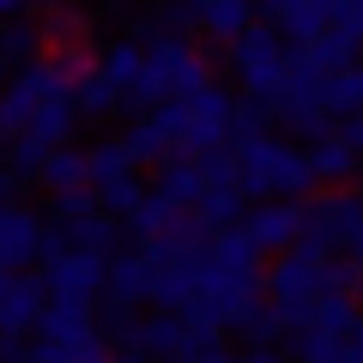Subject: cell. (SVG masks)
I'll use <instances>...</instances> for the list:
<instances>
[{
  "mask_svg": "<svg viewBox=\"0 0 363 363\" xmlns=\"http://www.w3.org/2000/svg\"><path fill=\"white\" fill-rule=\"evenodd\" d=\"M236 194L248 200V206H267V200H291L297 206L309 188H321L309 169V152H297V145H285L279 133H267V140L255 145H236Z\"/></svg>",
  "mask_w": 363,
  "mask_h": 363,
  "instance_id": "6da1fadb",
  "label": "cell"
},
{
  "mask_svg": "<svg viewBox=\"0 0 363 363\" xmlns=\"http://www.w3.org/2000/svg\"><path fill=\"white\" fill-rule=\"evenodd\" d=\"M224 55H230V73H236V85L248 91V104H267V109L285 104L291 73H297V43H285L272 25H255L236 49H224Z\"/></svg>",
  "mask_w": 363,
  "mask_h": 363,
  "instance_id": "7a4b0ae2",
  "label": "cell"
},
{
  "mask_svg": "<svg viewBox=\"0 0 363 363\" xmlns=\"http://www.w3.org/2000/svg\"><path fill=\"white\" fill-rule=\"evenodd\" d=\"M157 116L169 121V140H176V157H212V152H230V116H236V97L212 79L200 97L188 104H164Z\"/></svg>",
  "mask_w": 363,
  "mask_h": 363,
  "instance_id": "3957f363",
  "label": "cell"
},
{
  "mask_svg": "<svg viewBox=\"0 0 363 363\" xmlns=\"http://www.w3.org/2000/svg\"><path fill=\"white\" fill-rule=\"evenodd\" d=\"M321 272H327L321 260H303V255H279V260L267 267V303H272L279 315H285L291 327H297V321H309V309H315V303L327 297Z\"/></svg>",
  "mask_w": 363,
  "mask_h": 363,
  "instance_id": "277c9868",
  "label": "cell"
},
{
  "mask_svg": "<svg viewBox=\"0 0 363 363\" xmlns=\"http://www.w3.org/2000/svg\"><path fill=\"white\" fill-rule=\"evenodd\" d=\"M104 291H109V260L97 255H61L43 267V297L61 309H97Z\"/></svg>",
  "mask_w": 363,
  "mask_h": 363,
  "instance_id": "5b68a950",
  "label": "cell"
},
{
  "mask_svg": "<svg viewBox=\"0 0 363 363\" xmlns=\"http://www.w3.org/2000/svg\"><path fill=\"white\" fill-rule=\"evenodd\" d=\"M255 18L272 25L285 43H297V49H309L327 30H339V6H327V0H267V6H255Z\"/></svg>",
  "mask_w": 363,
  "mask_h": 363,
  "instance_id": "8992f818",
  "label": "cell"
},
{
  "mask_svg": "<svg viewBox=\"0 0 363 363\" xmlns=\"http://www.w3.org/2000/svg\"><path fill=\"white\" fill-rule=\"evenodd\" d=\"M140 255L152 260V267H182V272H200L212 255V230L200 224V212H182L176 224H169L164 236H152V242H140Z\"/></svg>",
  "mask_w": 363,
  "mask_h": 363,
  "instance_id": "52a82bcc",
  "label": "cell"
},
{
  "mask_svg": "<svg viewBox=\"0 0 363 363\" xmlns=\"http://www.w3.org/2000/svg\"><path fill=\"white\" fill-rule=\"evenodd\" d=\"M303 230H315L327 248H345V255H351V242L363 236V194H357V188H327V194L309 206Z\"/></svg>",
  "mask_w": 363,
  "mask_h": 363,
  "instance_id": "ba28073f",
  "label": "cell"
},
{
  "mask_svg": "<svg viewBox=\"0 0 363 363\" xmlns=\"http://www.w3.org/2000/svg\"><path fill=\"white\" fill-rule=\"evenodd\" d=\"M303 218H309V206H291V200H267V206H248L242 218V236L260 248V255H291L303 236Z\"/></svg>",
  "mask_w": 363,
  "mask_h": 363,
  "instance_id": "9c48e42d",
  "label": "cell"
},
{
  "mask_svg": "<svg viewBox=\"0 0 363 363\" xmlns=\"http://www.w3.org/2000/svg\"><path fill=\"white\" fill-rule=\"evenodd\" d=\"M43 236L49 218L30 206H0V272H25L30 260H43Z\"/></svg>",
  "mask_w": 363,
  "mask_h": 363,
  "instance_id": "30bf717a",
  "label": "cell"
},
{
  "mask_svg": "<svg viewBox=\"0 0 363 363\" xmlns=\"http://www.w3.org/2000/svg\"><path fill=\"white\" fill-rule=\"evenodd\" d=\"M43 309H49V297H43V279H30V272H13V279L0 285V333H6V339L37 333Z\"/></svg>",
  "mask_w": 363,
  "mask_h": 363,
  "instance_id": "8fae6325",
  "label": "cell"
},
{
  "mask_svg": "<svg viewBox=\"0 0 363 363\" xmlns=\"http://www.w3.org/2000/svg\"><path fill=\"white\" fill-rule=\"evenodd\" d=\"M152 291H157V267L152 260L140 255V248H133V255H116L109 260V309H140V303H152Z\"/></svg>",
  "mask_w": 363,
  "mask_h": 363,
  "instance_id": "7c38bea8",
  "label": "cell"
},
{
  "mask_svg": "<svg viewBox=\"0 0 363 363\" xmlns=\"http://www.w3.org/2000/svg\"><path fill=\"white\" fill-rule=\"evenodd\" d=\"M145 363H169V357H188V315H169V309H152L140 315V339H133Z\"/></svg>",
  "mask_w": 363,
  "mask_h": 363,
  "instance_id": "4fadbf2b",
  "label": "cell"
},
{
  "mask_svg": "<svg viewBox=\"0 0 363 363\" xmlns=\"http://www.w3.org/2000/svg\"><path fill=\"white\" fill-rule=\"evenodd\" d=\"M85 339H97V309H61V303L43 309L37 345H49V351H79Z\"/></svg>",
  "mask_w": 363,
  "mask_h": 363,
  "instance_id": "5bb4252c",
  "label": "cell"
},
{
  "mask_svg": "<svg viewBox=\"0 0 363 363\" xmlns=\"http://www.w3.org/2000/svg\"><path fill=\"white\" fill-rule=\"evenodd\" d=\"M152 194H164L176 212H194L200 200H206V169H200V157H169V164L157 169Z\"/></svg>",
  "mask_w": 363,
  "mask_h": 363,
  "instance_id": "9a60e30c",
  "label": "cell"
},
{
  "mask_svg": "<svg viewBox=\"0 0 363 363\" xmlns=\"http://www.w3.org/2000/svg\"><path fill=\"white\" fill-rule=\"evenodd\" d=\"M37 25H43L49 55H61V49H91V37H97V18L79 13V6H43Z\"/></svg>",
  "mask_w": 363,
  "mask_h": 363,
  "instance_id": "2e32d148",
  "label": "cell"
},
{
  "mask_svg": "<svg viewBox=\"0 0 363 363\" xmlns=\"http://www.w3.org/2000/svg\"><path fill=\"white\" fill-rule=\"evenodd\" d=\"M97 73H104L109 85L121 91V97H128V91L145 79V43H140V37H128V30H121V37H109V43H104V55H97Z\"/></svg>",
  "mask_w": 363,
  "mask_h": 363,
  "instance_id": "e0dca14e",
  "label": "cell"
},
{
  "mask_svg": "<svg viewBox=\"0 0 363 363\" xmlns=\"http://www.w3.org/2000/svg\"><path fill=\"white\" fill-rule=\"evenodd\" d=\"M303 67H315L321 79H345L351 67H363V43L351 37V30H327L321 43L303 49Z\"/></svg>",
  "mask_w": 363,
  "mask_h": 363,
  "instance_id": "ac0fdd59",
  "label": "cell"
},
{
  "mask_svg": "<svg viewBox=\"0 0 363 363\" xmlns=\"http://www.w3.org/2000/svg\"><path fill=\"white\" fill-rule=\"evenodd\" d=\"M121 145H128V157H133L140 169H145V164L164 169L169 157H176V140H169V121H164V116H140L128 133H121Z\"/></svg>",
  "mask_w": 363,
  "mask_h": 363,
  "instance_id": "d6986e66",
  "label": "cell"
},
{
  "mask_svg": "<svg viewBox=\"0 0 363 363\" xmlns=\"http://www.w3.org/2000/svg\"><path fill=\"white\" fill-rule=\"evenodd\" d=\"M43 188L49 194H79V188H91V152L85 145H61V152H49V164H43Z\"/></svg>",
  "mask_w": 363,
  "mask_h": 363,
  "instance_id": "ffe728a7",
  "label": "cell"
},
{
  "mask_svg": "<svg viewBox=\"0 0 363 363\" xmlns=\"http://www.w3.org/2000/svg\"><path fill=\"white\" fill-rule=\"evenodd\" d=\"M255 25H260L255 6H242V0H212L206 13H200V30H206L212 43H224V49H236V43H242Z\"/></svg>",
  "mask_w": 363,
  "mask_h": 363,
  "instance_id": "44dd1931",
  "label": "cell"
},
{
  "mask_svg": "<svg viewBox=\"0 0 363 363\" xmlns=\"http://www.w3.org/2000/svg\"><path fill=\"white\" fill-rule=\"evenodd\" d=\"M357 321H363L357 297H321V303L309 309V321H297V327H309V333H321V339H333V345H345Z\"/></svg>",
  "mask_w": 363,
  "mask_h": 363,
  "instance_id": "7402d4cb",
  "label": "cell"
},
{
  "mask_svg": "<svg viewBox=\"0 0 363 363\" xmlns=\"http://www.w3.org/2000/svg\"><path fill=\"white\" fill-rule=\"evenodd\" d=\"M200 224H206L212 236H230V230H242V218H248V200L236 194V188H206V200H200Z\"/></svg>",
  "mask_w": 363,
  "mask_h": 363,
  "instance_id": "603a6c76",
  "label": "cell"
},
{
  "mask_svg": "<svg viewBox=\"0 0 363 363\" xmlns=\"http://www.w3.org/2000/svg\"><path fill=\"white\" fill-rule=\"evenodd\" d=\"M67 242H73V255H97V260H116L121 224L109 218V212H91L85 224H73V230H67Z\"/></svg>",
  "mask_w": 363,
  "mask_h": 363,
  "instance_id": "cb8c5ba5",
  "label": "cell"
},
{
  "mask_svg": "<svg viewBox=\"0 0 363 363\" xmlns=\"http://www.w3.org/2000/svg\"><path fill=\"white\" fill-rule=\"evenodd\" d=\"M309 169H315V182H345V176H357V152H351L339 133H327V140H315L309 145Z\"/></svg>",
  "mask_w": 363,
  "mask_h": 363,
  "instance_id": "d4e9b609",
  "label": "cell"
},
{
  "mask_svg": "<svg viewBox=\"0 0 363 363\" xmlns=\"http://www.w3.org/2000/svg\"><path fill=\"white\" fill-rule=\"evenodd\" d=\"M73 121H79V109H73V104H55V109H43V116L30 121L25 133H18V140H30L37 152H61V145L73 140Z\"/></svg>",
  "mask_w": 363,
  "mask_h": 363,
  "instance_id": "484cf974",
  "label": "cell"
},
{
  "mask_svg": "<svg viewBox=\"0 0 363 363\" xmlns=\"http://www.w3.org/2000/svg\"><path fill=\"white\" fill-rule=\"evenodd\" d=\"M73 109H79V116H91V121H104V116H116V109H121V91L91 67L85 79H73Z\"/></svg>",
  "mask_w": 363,
  "mask_h": 363,
  "instance_id": "4316f807",
  "label": "cell"
},
{
  "mask_svg": "<svg viewBox=\"0 0 363 363\" xmlns=\"http://www.w3.org/2000/svg\"><path fill=\"white\" fill-rule=\"evenodd\" d=\"M128 176H140V164L128 157L121 140H97L91 145V188H109V182H128Z\"/></svg>",
  "mask_w": 363,
  "mask_h": 363,
  "instance_id": "83f0119b",
  "label": "cell"
},
{
  "mask_svg": "<svg viewBox=\"0 0 363 363\" xmlns=\"http://www.w3.org/2000/svg\"><path fill=\"white\" fill-rule=\"evenodd\" d=\"M0 55H6V67H30V61H43V25L37 18H25V25H6L0 30Z\"/></svg>",
  "mask_w": 363,
  "mask_h": 363,
  "instance_id": "f1b7e54d",
  "label": "cell"
},
{
  "mask_svg": "<svg viewBox=\"0 0 363 363\" xmlns=\"http://www.w3.org/2000/svg\"><path fill=\"white\" fill-rule=\"evenodd\" d=\"M272 133V109L267 104H248V97H236V116H230V152L236 145H255Z\"/></svg>",
  "mask_w": 363,
  "mask_h": 363,
  "instance_id": "f546056e",
  "label": "cell"
},
{
  "mask_svg": "<svg viewBox=\"0 0 363 363\" xmlns=\"http://www.w3.org/2000/svg\"><path fill=\"white\" fill-rule=\"evenodd\" d=\"M97 206V188H79V194H49V224H61V230H73V224H85Z\"/></svg>",
  "mask_w": 363,
  "mask_h": 363,
  "instance_id": "4dcf8cb0",
  "label": "cell"
},
{
  "mask_svg": "<svg viewBox=\"0 0 363 363\" xmlns=\"http://www.w3.org/2000/svg\"><path fill=\"white\" fill-rule=\"evenodd\" d=\"M145 194H152V188H140V176H128V182H109V188H97V206H104L109 218H133V212L145 206Z\"/></svg>",
  "mask_w": 363,
  "mask_h": 363,
  "instance_id": "1f68e13d",
  "label": "cell"
},
{
  "mask_svg": "<svg viewBox=\"0 0 363 363\" xmlns=\"http://www.w3.org/2000/svg\"><path fill=\"white\" fill-rule=\"evenodd\" d=\"M357 109H363V67H351L345 79H333V85H327V116L345 121V116H357Z\"/></svg>",
  "mask_w": 363,
  "mask_h": 363,
  "instance_id": "d6a6232c",
  "label": "cell"
},
{
  "mask_svg": "<svg viewBox=\"0 0 363 363\" xmlns=\"http://www.w3.org/2000/svg\"><path fill=\"white\" fill-rule=\"evenodd\" d=\"M97 339H104L109 351H133V339H140V315H128V309H104L97 315Z\"/></svg>",
  "mask_w": 363,
  "mask_h": 363,
  "instance_id": "836d02e7",
  "label": "cell"
},
{
  "mask_svg": "<svg viewBox=\"0 0 363 363\" xmlns=\"http://www.w3.org/2000/svg\"><path fill=\"white\" fill-rule=\"evenodd\" d=\"M200 13H206V6H188V0H169L164 13H157V25H164L169 37H194V30H200Z\"/></svg>",
  "mask_w": 363,
  "mask_h": 363,
  "instance_id": "e575fe53",
  "label": "cell"
},
{
  "mask_svg": "<svg viewBox=\"0 0 363 363\" xmlns=\"http://www.w3.org/2000/svg\"><path fill=\"white\" fill-rule=\"evenodd\" d=\"M61 357H67V363H116V351H109L104 339H85L79 351H61Z\"/></svg>",
  "mask_w": 363,
  "mask_h": 363,
  "instance_id": "d590c367",
  "label": "cell"
},
{
  "mask_svg": "<svg viewBox=\"0 0 363 363\" xmlns=\"http://www.w3.org/2000/svg\"><path fill=\"white\" fill-rule=\"evenodd\" d=\"M333 133L357 152V164H363V109H357V116H345V121H333Z\"/></svg>",
  "mask_w": 363,
  "mask_h": 363,
  "instance_id": "8d00e7d4",
  "label": "cell"
},
{
  "mask_svg": "<svg viewBox=\"0 0 363 363\" xmlns=\"http://www.w3.org/2000/svg\"><path fill=\"white\" fill-rule=\"evenodd\" d=\"M339 30H351V37L363 43V0H351V6H339Z\"/></svg>",
  "mask_w": 363,
  "mask_h": 363,
  "instance_id": "74e56055",
  "label": "cell"
},
{
  "mask_svg": "<svg viewBox=\"0 0 363 363\" xmlns=\"http://www.w3.org/2000/svg\"><path fill=\"white\" fill-rule=\"evenodd\" d=\"M25 357H30L25 339H6V333H0V363H25Z\"/></svg>",
  "mask_w": 363,
  "mask_h": 363,
  "instance_id": "f35d334b",
  "label": "cell"
},
{
  "mask_svg": "<svg viewBox=\"0 0 363 363\" xmlns=\"http://www.w3.org/2000/svg\"><path fill=\"white\" fill-rule=\"evenodd\" d=\"M18 176H13V169H6V164H0V206H18Z\"/></svg>",
  "mask_w": 363,
  "mask_h": 363,
  "instance_id": "ab89813d",
  "label": "cell"
},
{
  "mask_svg": "<svg viewBox=\"0 0 363 363\" xmlns=\"http://www.w3.org/2000/svg\"><path fill=\"white\" fill-rule=\"evenodd\" d=\"M30 363H67L61 351H49V345H30Z\"/></svg>",
  "mask_w": 363,
  "mask_h": 363,
  "instance_id": "60d3db41",
  "label": "cell"
},
{
  "mask_svg": "<svg viewBox=\"0 0 363 363\" xmlns=\"http://www.w3.org/2000/svg\"><path fill=\"white\" fill-rule=\"evenodd\" d=\"M242 363H285L279 351H242Z\"/></svg>",
  "mask_w": 363,
  "mask_h": 363,
  "instance_id": "b9f144b4",
  "label": "cell"
},
{
  "mask_svg": "<svg viewBox=\"0 0 363 363\" xmlns=\"http://www.w3.org/2000/svg\"><path fill=\"white\" fill-rule=\"evenodd\" d=\"M200 363H242L236 351H212V357H200Z\"/></svg>",
  "mask_w": 363,
  "mask_h": 363,
  "instance_id": "7bdbcfd3",
  "label": "cell"
},
{
  "mask_svg": "<svg viewBox=\"0 0 363 363\" xmlns=\"http://www.w3.org/2000/svg\"><path fill=\"white\" fill-rule=\"evenodd\" d=\"M345 260H351V267L363 272V236H357V242H351V255H345Z\"/></svg>",
  "mask_w": 363,
  "mask_h": 363,
  "instance_id": "ee69618b",
  "label": "cell"
},
{
  "mask_svg": "<svg viewBox=\"0 0 363 363\" xmlns=\"http://www.w3.org/2000/svg\"><path fill=\"white\" fill-rule=\"evenodd\" d=\"M0 85H13V67H6V55H0Z\"/></svg>",
  "mask_w": 363,
  "mask_h": 363,
  "instance_id": "f6af8a7d",
  "label": "cell"
},
{
  "mask_svg": "<svg viewBox=\"0 0 363 363\" xmlns=\"http://www.w3.org/2000/svg\"><path fill=\"white\" fill-rule=\"evenodd\" d=\"M357 309H363V285H357Z\"/></svg>",
  "mask_w": 363,
  "mask_h": 363,
  "instance_id": "bcb514c9",
  "label": "cell"
}]
</instances>
